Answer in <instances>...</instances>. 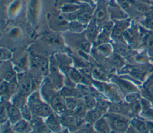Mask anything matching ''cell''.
Segmentation results:
<instances>
[{"mask_svg":"<svg viewBox=\"0 0 153 133\" xmlns=\"http://www.w3.org/2000/svg\"><path fill=\"white\" fill-rule=\"evenodd\" d=\"M27 104L33 116L47 117L53 114V110L51 106L41 100L38 91L33 92L28 97Z\"/></svg>","mask_w":153,"mask_h":133,"instance_id":"1","label":"cell"},{"mask_svg":"<svg viewBox=\"0 0 153 133\" xmlns=\"http://www.w3.org/2000/svg\"><path fill=\"white\" fill-rule=\"evenodd\" d=\"M105 118L109 124L111 129L115 133L126 132L129 125V120L123 115L109 113L105 114Z\"/></svg>","mask_w":153,"mask_h":133,"instance_id":"2","label":"cell"},{"mask_svg":"<svg viewBox=\"0 0 153 133\" xmlns=\"http://www.w3.org/2000/svg\"><path fill=\"white\" fill-rule=\"evenodd\" d=\"M60 123L64 126L68 128L71 131H76L77 129H79L80 126L84 123V119L82 118H79L74 115L64 114L61 115L59 118Z\"/></svg>","mask_w":153,"mask_h":133,"instance_id":"3","label":"cell"},{"mask_svg":"<svg viewBox=\"0 0 153 133\" xmlns=\"http://www.w3.org/2000/svg\"><path fill=\"white\" fill-rule=\"evenodd\" d=\"M53 110L57 114L63 115L66 114L67 110L65 105V101L59 93H54L48 101Z\"/></svg>","mask_w":153,"mask_h":133,"instance_id":"4","label":"cell"},{"mask_svg":"<svg viewBox=\"0 0 153 133\" xmlns=\"http://www.w3.org/2000/svg\"><path fill=\"white\" fill-rule=\"evenodd\" d=\"M8 120L11 123L14 124L22 119L20 110L11 102H5Z\"/></svg>","mask_w":153,"mask_h":133,"instance_id":"5","label":"cell"},{"mask_svg":"<svg viewBox=\"0 0 153 133\" xmlns=\"http://www.w3.org/2000/svg\"><path fill=\"white\" fill-rule=\"evenodd\" d=\"M130 123L131 126L140 133H149L146 122L145 119L134 117L131 119Z\"/></svg>","mask_w":153,"mask_h":133,"instance_id":"6","label":"cell"},{"mask_svg":"<svg viewBox=\"0 0 153 133\" xmlns=\"http://www.w3.org/2000/svg\"><path fill=\"white\" fill-rule=\"evenodd\" d=\"M13 129L18 133H29L32 130L29 122L22 118L14 124Z\"/></svg>","mask_w":153,"mask_h":133,"instance_id":"7","label":"cell"},{"mask_svg":"<svg viewBox=\"0 0 153 133\" xmlns=\"http://www.w3.org/2000/svg\"><path fill=\"white\" fill-rule=\"evenodd\" d=\"M45 123L50 131L54 132H59L61 130V126L59 119L57 118L54 113L46 118Z\"/></svg>","mask_w":153,"mask_h":133,"instance_id":"8","label":"cell"},{"mask_svg":"<svg viewBox=\"0 0 153 133\" xmlns=\"http://www.w3.org/2000/svg\"><path fill=\"white\" fill-rule=\"evenodd\" d=\"M59 94L65 99L68 98H74L78 99L82 97V94L78 89H74L68 87L62 88V89L59 91Z\"/></svg>","mask_w":153,"mask_h":133,"instance_id":"9","label":"cell"},{"mask_svg":"<svg viewBox=\"0 0 153 133\" xmlns=\"http://www.w3.org/2000/svg\"><path fill=\"white\" fill-rule=\"evenodd\" d=\"M95 129L99 133H110L111 128L106 118L101 117L94 123Z\"/></svg>","mask_w":153,"mask_h":133,"instance_id":"10","label":"cell"},{"mask_svg":"<svg viewBox=\"0 0 153 133\" xmlns=\"http://www.w3.org/2000/svg\"><path fill=\"white\" fill-rule=\"evenodd\" d=\"M33 65L43 74H46L49 69L48 62L43 57H35L33 59Z\"/></svg>","mask_w":153,"mask_h":133,"instance_id":"11","label":"cell"},{"mask_svg":"<svg viewBox=\"0 0 153 133\" xmlns=\"http://www.w3.org/2000/svg\"><path fill=\"white\" fill-rule=\"evenodd\" d=\"M32 85V80L29 77H22V78L20 80L19 84L20 92H21L23 94L27 95V94L31 90Z\"/></svg>","mask_w":153,"mask_h":133,"instance_id":"12","label":"cell"},{"mask_svg":"<svg viewBox=\"0 0 153 133\" xmlns=\"http://www.w3.org/2000/svg\"><path fill=\"white\" fill-rule=\"evenodd\" d=\"M114 81L118 85L120 88L124 92L125 91L126 92L131 93V92H134L137 91L136 87L127 81H126L118 78H115Z\"/></svg>","mask_w":153,"mask_h":133,"instance_id":"13","label":"cell"},{"mask_svg":"<svg viewBox=\"0 0 153 133\" xmlns=\"http://www.w3.org/2000/svg\"><path fill=\"white\" fill-rule=\"evenodd\" d=\"M102 113L98 110L94 108L87 110L84 119L88 123H94L102 117Z\"/></svg>","mask_w":153,"mask_h":133,"instance_id":"14","label":"cell"},{"mask_svg":"<svg viewBox=\"0 0 153 133\" xmlns=\"http://www.w3.org/2000/svg\"><path fill=\"white\" fill-rule=\"evenodd\" d=\"M56 62L58 65V67L60 68V69L64 72H69L70 70L69 65L71 63L70 59L68 58V56L62 55L58 56L56 59Z\"/></svg>","mask_w":153,"mask_h":133,"instance_id":"15","label":"cell"},{"mask_svg":"<svg viewBox=\"0 0 153 133\" xmlns=\"http://www.w3.org/2000/svg\"><path fill=\"white\" fill-rule=\"evenodd\" d=\"M26 95L19 92L13 96L11 103L18 107L19 109H21L27 104V99L26 98Z\"/></svg>","mask_w":153,"mask_h":133,"instance_id":"16","label":"cell"},{"mask_svg":"<svg viewBox=\"0 0 153 133\" xmlns=\"http://www.w3.org/2000/svg\"><path fill=\"white\" fill-rule=\"evenodd\" d=\"M69 77L72 81L76 83H88L87 79L83 76L75 68H71L69 72Z\"/></svg>","mask_w":153,"mask_h":133,"instance_id":"17","label":"cell"},{"mask_svg":"<svg viewBox=\"0 0 153 133\" xmlns=\"http://www.w3.org/2000/svg\"><path fill=\"white\" fill-rule=\"evenodd\" d=\"M87 111V109L85 105H84L83 101H79L76 107L72 113V114L77 117L84 119L86 114Z\"/></svg>","mask_w":153,"mask_h":133,"instance_id":"18","label":"cell"},{"mask_svg":"<svg viewBox=\"0 0 153 133\" xmlns=\"http://www.w3.org/2000/svg\"><path fill=\"white\" fill-rule=\"evenodd\" d=\"M111 102H109L108 100L100 98L96 100V106L95 108L98 110L102 114H106V112L108 110H109V108L111 105Z\"/></svg>","mask_w":153,"mask_h":133,"instance_id":"19","label":"cell"},{"mask_svg":"<svg viewBox=\"0 0 153 133\" xmlns=\"http://www.w3.org/2000/svg\"><path fill=\"white\" fill-rule=\"evenodd\" d=\"M65 105L67 110V111L71 112V113L74 111V110L78 104V99L74 98H65Z\"/></svg>","mask_w":153,"mask_h":133,"instance_id":"20","label":"cell"},{"mask_svg":"<svg viewBox=\"0 0 153 133\" xmlns=\"http://www.w3.org/2000/svg\"><path fill=\"white\" fill-rule=\"evenodd\" d=\"M83 102L87 110H90L95 108L96 100L93 95H88L84 96Z\"/></svg>","mask_w":153,"mask_h":133,"instance_id":"21","label":"cell"},{"mask_svg":"<svg viewBox=\"0 0 153 133\" xmlns=\"http://www.w3.org/2000/svg\"><path fill=\"white\" fill-rule=\"evenodd\" d=\"M20 110L21 112V115H22V118L25 119L26 120L29 122L32 118L33 117V115L32 114V112L28 106V105H26L24 106L23 108H22Z\"/></svg>","mask_w":153,"mask_h":133,"instance_id":"22","label":"cell"},{"mask_svg":"<svg viewBox=\"0 0 153 133\" xmlns=\"http://www.w3.org/2000/svg\"><path fill=\"white\" fill-rule=\"evenodd\" d=\"M95 18L98 20H102L106 16V10L103 4H99L95 11Z\"/></svg>","mask_w":153,"mask_h":133,"instance_id":"23","label":"cell"},{"mask_svg":"<svg viewBox=\"0 0 153 133\" xmlns=\"http://www.w3.org/2000/svg\"><path fill=\"white\" fill-rule=\"evenodd\" d=\"M0 119L1 124L5 123L7 122V120L8 119L7 113L5 102L3 101H1L0 105Z\"/></svg>","mask_w":153,"mask_h":133,"instance_id":"24","label":"cell"},{"mask_svg":"<svg viewBox=\"0 0 153 133\" xmlns=\"http://www.w3.org/2000/svg\"><path fill=\"white\" fill-rule=\"evenodd\" d=\"M140 99V96L139 93H138L136 92L129 93L125 97L126 101L128 104L139 101Z\"/></svg>","mask_w":153,"mask_h":133,"instance_id":"25","label":"cell"},{"mask_svg":"<svg viewBox=\"0 0 153 133\" xmlns=\"http://www.w3.org/2000/svg\"><path fill=\"white\" fill-rule=\"evenodd\" d=\"M140 113L142 119L145 120L153 121V107H151L145 111H142Z\"/></svg>","mask_w":153,"mask_h":133,"instance_id":"26","label":"cell"},{"mask_svg":"<svg viewBox=\"0 0 153 133\" xmlns=\"http://www.w3.org/2000/svg\"><path fill=\"white\" fill-rule=\"evenodd\" d=\"M129 105V109H130V112L132 114H138L140 113L141 111V105L139 101H137L136 102L130 103L128 104Z\"/></svg>","mask_w":153,"mask_h":133,"instance_id":"27","label":"cell"},{"mask_svg":"<svg viewBox=\"0 0 153 133\" xmlns=\"http://www.w3.org/2000/svg\"><path fill=\"white\" fill-rule=\"evenodd\" d=\"M87 35L90 40H94L96 36V27L93 23L88 26L87 31Z\"/></svg>","mask_w":153,"mask_h":133,"instance_id":"28","label":"cell"},{"mask_svg":"<svg viewBox=\"0 0 153 133\" xmlns=\"http://www.w3.org/2000/svg\"><path fill=\"white\" fill-rule=\"evenodd\" d=\"M44 122L42 120V117H39V116H33L32 119L29 121V123L30 125V126L32 129H33L42 123H43Z\"/></svg>","mask_w":153,"mask_h":133,"instance_id":"29","label":"cell"},{"mask_svg":"<svg viewBox=\"0 0 153 133\" xmlns=\"http://www.w3.org/2000/svg\"><path fill=\"white\" fill-rule=\"evenodd\" d=\"M50 130L47 126L45 123H43L39 126L32 129L31 133H50Z\"/></svg>","mask_w":153,"mask_h":133,"instance_id":"30","label":"cell"},{"mask_svg":"<svg viewBox=\"0 0 153 133\" xmlns=\"http://www.w3.org/2000/svg\"><path fill=\"white\" fill-rule=\"evenodd\" d=\"M4 80L8 83L16 80L14 71L12 69H7L6 72L4 73Z\"/></svg>","mask_w":153,"mask_h":133,"instance_id":"31","label":"cell"},{"mask_svg":"<svg viewBox=\"0 0 153 133\" xmlns=\"http://www.w3.org/2000/svg\"><path fill=\"white\" fill-rule=\"evenodd\" d=\"M123 32V28L121 25H115L112 30V35L115 38H120Z\"/></svg>","mask_w":153,"mask_h":133,"instance_id":"32","label":"cell"},{"mask_svg":"<svg viewBox=\"0 0 153 133\" xmlns=\"http://www.w3.org/2000/svg\"><path fill=\"white\" fill-rule=\"evenodd\" d=\"M130 74L133 78L141 80L143 79V78L145 75V72L142 71H140L139 69H134L131 71Z\"/></svg>","mask_w":153,"mask_h":133,"instance_id":"33","label":"cell"},{"mask_svg":"<svg viewBox=\"0 0 153 133\" xmlns=\"http://www.w3.org/2000/svg\"><path fill=\"white\" fill-rule=\"evenodd\" d=\"M12 56L11 52L5 48L1 49V60L7 61L10 59Z\"/></svg>","mask_w":153,"mask_h":133,"instance_id":"34","label":"cell"},{"mask_svg":"<svg viewBox=\"0 0 153 133\" xmlns=\"http://www.w3.org/2000/svg\"><path fill=\"white\" fill-rule=\"evenodd\" d=\"M8 84L9 83L5 81L2 80L1 82V86H0V92L1 96H3L8 93Z\"/></svg>","mask_w":153,"mask_h":133,"instance_id":"35","label":"cell"},{"mask_svg":"<svg viewBox=\"0 0 153 133\" xmlns=\"http://www.w3.org/2000/svg\"><path fill=\"white\" fill-rule=\"evenodd\" d=\"M99 49L101 52V53H103L104 55H109L111 53V46L105 43H103L100 45Z\"/></svg>","mask_w":153,"mask_h":133,"instance_id":"36","label":"cell"},{"mask_svg":"<svg viewBox=\"0 0 153 133\" xmlns=\"http://www.w3.org/2000/svg\"><path fill=\"white\" fill-rule=\"evenodd\" d=\"M112 62H114V65L117 66H121L123 64V59L117 55H115L112 58Z\"/></svg>","mask_w":153,"mask_h":133,"instance_id":"37","label":"cell"},{"mask_svg":"<svg viewBox=\"0 0 153 133\" xmlns=\"http://www.w3.org/2000/svg\"><path fill=\"white\" fill-rule=\"evenodd\" d=\"M145 90L153 96V82L151 80L146 83L145 86Z\"/></svg>","mask_w":153,"mask_h":133,"instance_id":"38","label":"cell"},{"mask_svg":"<svg viewBox=\"0 0 153 133\" xmlns=\"http://www.w3.org/2000/svg\"><path fill=\"white\" fill-rule=\"evenodd\" d=\"M10 121H7L5 124L4 129H3L2 133H14L13 129H12L10 125Z\"/></svg>","mask_w":153,"mask_h":133,"instance_id":"39","label":"cell"},{"mask_svg":"<svg viewBox=\"0 0 153 133\" xmlns=\"http://www.w3.org/2000/svg\"><path fill=\"white\" fill-rule=\"evenodd\" d=\"M146 44L148 48L153 49V35H149L147 37L146 40Z\"/></svg>","mask_w":153,"mask_h":133,"instance_id":"40","label":"cell"},{"mask_svg":"<svg viewBox=\"0 0 153 133\" xmlns=\"http://www.w3.org/2000/svg\"><path fill=\"white\" fill-rule=\"evenodd\" d=\"M72 133H91V129L87 125L86 127H83L82 128H79L78 129H76Z\"/></svg>","mask_w":153,"mask_h":133,"instance_id":"41","label":"cell"},{"mask_svg":"<svg viewBox=\"0 0 153 133\" xmlns=\"http://www.w3.org/2000/svg\"><path fill=\"white\" fill-rule=\"evenodd\" d=\"M27 59L26 58H23V59H22L19 62V67L20 68L22 69H25L26 68L27 66Z\"/></svg>","mask_w":153,"mask_h":133,"instance_id":"42","label":"cell"},{"mask_svg":"<svg viewBox=\"0 0 153 133\" xmlns=\"http://www.w3.org/2000/svg\"><path fill=\"white\" fill-rule=\"evenodd\" d=\"M90 16L87 13H82L79 16H78V19L79 20L82 22H87L88 19H89Z\"/></svg>","mask_w":153,"mask_h":133,"instance_id":"43","label":"cell"},{"mask_svg":"<svg viewBox=\"0 0 153 133\" xmlns=\"http://www.w3.org/2000/svg\"><path fill=\"white\" fill-rule=\"evenodd\" d=\"M135 9L140 13H145L146 11V8L142 5H137L135 6Z\"/></svg>","mask_w":153,"mask_h":133,"instance_id":"44","label":"cell"},{"mask_svg":"<svg viewBox=\"0 0 153 133\" xmlns=\"http://www.w3.org/2000/svg\"><path fill=\"white\" fill-rule=\"evenodd\" d=\"M145 25L149 29H153V19H149L146 20Z\"/></svg>","mask_w":153,"mask_h":133,"instance_id":"45","label":"cell"},{"mask_svg":"<svg viewBox=\"0 0 153 133\" xmlns=\"http://www.w3.org/2000/svg\"><path fill=\"white\" fill-rule=\"evenodd\" d=\"M146 122V124H147V126L148 128V131L149 133H153V121H147Z\"/></svg>","mask_w":153,"mask_h":133,"instance_id":"46","label":"cell"},{"mask_svg":"<svg viewBox=\"0 0 153 133\" xmlns=\"http://www.w3.org/2000/svg\"><path fill=\"white\" fill-rule=\"evenodd\" d=\"M126 133H140V132H139L138 131H137L135 128H134L132 126H131L130 125V126H128Z\"/></svg>","mask_w":153,"mask_h":133,"instance_id":"47","label":"cell"},{"mask_svg":"<svg viewBox=\"0 0 153 133\" xmlns=\"http://www.w3.org/2000/svg\"><path fill=\"white\" fill-rule=\"evenodd\" d=\"M118 51L122 55H126L128 53L127 49L124 47H119L118 48Z\"/></svg>","mask_w":153,"mask_h":133,"instance_id":"48","label":"cell"},{"mask_svg":"<svg viewBox=\"0 0 153 133\" xmlns=\"http://www.w3.org/2000/svg\"><path fill=\"white\" fill-rule=\"evenodd\" d=\"M82 72L84 73V74L85 75V77H89L91 75V71L90 70L87 68H85L82 69Z\"/></svg>","mask_w":153,"mask_h":133,"instance_id":"49","label":"cell"},{"mask_svg":"<svg viewBox=\"0 0 153 133\" xmlns=\"http://www.w3.org/2000/svg\"><path fill=\"white\" fill-rule=\"evenodd\" d=\"M60 133H68V131L67 129H65L62 131H61Z\"/></svg>","mask_w":153,"mask_h":133,"instance_id":"50","label":"cell"},{"mask_svg":"<svg viewBox=\"0 0 153 133\" xmlns=\"http://www.w3.org/2000/svg\"><path fill=\"white\" fill-rule=\"evenodd\" d=\"M151 81L153 82V75H152V77H151Z\"/></svg>","mask_w":153,"mask_h":133,"instance_id":"51","label":"cell"},{"mask_svg":"<svg viewBox=\"0 0 153 133\" xmlns=\"http://www.w3.org/2000/svg\"><path fill=\"white\" fill-rule=\"evenodd\" d=\"M152 107H153V101H152Z\"/></svg>","mask_w":153,"mask_h":133,"instance_id":"52","label":"cell"},{"mask_svg":"<svg viewBox=\"0 0 153 133\" xmlns=\"http://www.w3.org/2000/svg\"><path fill=\"white\" fill-rule=\"evenodd\" d=\"M15 133H18V132H15Z\"/></svg>","mask_w":153,"mask_h":133,"instance_id":"53","label":"cell"}]
</instances>
